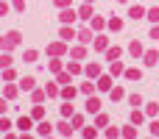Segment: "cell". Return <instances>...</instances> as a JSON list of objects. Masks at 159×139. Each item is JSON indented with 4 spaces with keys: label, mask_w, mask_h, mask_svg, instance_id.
I'll return each instance as SVG.
<instances>
[{
    "label": "cell",
    "mask_w": 159,
    "mask_h": 139,
    "mask_svg": "<svg viewBox=\"0 0 159 139\" xmlns=\"http://www.w3.org/2000/svg\"><path fill=\"white\" fill-rule=\"evenodd\" d=\"M129 53H131L134 59H137V56H143V45H140V42H131V45H129Z\"/></svg>",
    "instance_id": "obj_22"
},
{
    "label": "cell",
    "mask_w": 159,
    "mask_h": 139,
    "mask_svg": "<svg viewBox=\"0 0 159 139\" xmlns=\"http://www.w3.org/2000/svg\"><path fill=\"white\" fill-rule=\"evenodd\" d=\"M36 134H39V137H53V125H50L48 120H39V123H36Z\"/></svg>",
    "instance_id": "obj_4"
},
{
    "label": "cell",
    "mask_w": 159,
    "mask_h": 139,
    "mask_svg": "<svg viewBox=\"0 0 159 139\" xmlns=\"http://www.w3.org/2000/svg\"><path fill=\"white\" fill-rule=\"evenodd\" d=\"M106 59L109 61H117L120 59V47H106Z\"/></svg>",
    "instance_id": "obj_23"
},
{
    "label": "cell",
    "mask_w": 159,
    "mask_h": 139,
    "mask_svg": "<svg viewBox=\"0 0 159 139\" xmlns=\"http://www.w3.org/2000/svg\"><path fill=\"white\" fill-rule=\"evenodd\" d=\"M42 139H53V137H42Z\"/></svg>",
    "instance_id": "obj_53"
},
{
    "label": "cell",
    "mask_w": 159,
    "mask_h": 139,
    "mask_svg": "<svg viewBox=\"0 0 159 139\" xmlns=\"http://www.w3.org/2000/svg\"><path fill=\"white\" fill-rule=\"evenodd\" d=\"M6 98H8V100H11V98H17V86H11V84H8V86H6Z\"/></svg>",
    "instance_id": "obj_41"
},
{
    "label": "cell",
    "mask_w": 159,
    "mask_h": 139,
    "mask_svg": "<svg viewBox=\"0 0 159 139\" xmlns=\"http://www.w3.org/2000/svg\"><path fill=\"white\" fill-rule=\"evenodd\" d=\"M59 20H61V22H73V20H75V11H73V8H64V11L59 14Z\"/></svg>",
    "instance_id": "obj_20"
},
{
    "label": "cell",
    "mask_w": 159,
    "mask_h": 139,
    "mask_svg": "<svg viewBox=\"0 0 159 139\" xmlns=\"http://www.w3.org/2000/svg\"><path fill=\"white\" fill-rule=\"evenodd\" d=\"M78 14H81V20H89V14H92V6H89V3H87V6H81V11H78Z\"/></svg>",
    "instance_id": "obj_35"
},
{
    "label": "cell",
    "mask_w": 159,
    "mask_h": 139,
    "mask_svg": "<svg viewBox=\"0 0 159 139\" xmlns=\"http://www.w3.org/2000/svg\"><path fill=\"white\" fill-rule=\"evenodd\" d=\"M151 39H159V28H151Z\"/></svg>",
    "instance_id": "obj_49"
},
{
    "label": "cell",
    "mask_w": 159,
    "mask_h": 139,
    "mask_svg": "<svg viewBox=\"0 0 159 139\" xmlns=\"http://www.w3.org/2000/svg\"><path fill=\"white\" fill-rule=\"evenodd\" d=\"M109 98H112V100H123V98H126L123 86H112V89H109Z\"/></svg>",
    "instance_id": "obj_15"
},
{
    "label": "cell",
    "mask_w": 159,
    "mask_h": 139,
    "mask_svg": "<svg viewBox=\"0 0 159 139\" xmlns=\"http://www.w3.org/2000/svg\"><path fill=\"white\" fill-rule=\"evenodd\" d=\"M0 67H11V56H8V53L0 56Z\"/></svg>",
    "instance_id": "obj_42"
},
{
    "label": "cell",
    "mask_w": 159,
    "mask_h": 139,
    "mask_svg": "<svg viewBox=\"0 0 159 139\" xmlns=\"http://www.w3.org/2000/svg\"><path fill=\"white\" fill-rule=\"evenodd\" d=\"M129 106H134V109L145 106V103H143V95H129Z\"/></svg>",
    "instance_id": "obj_24"
},
{
    "label": "cell",
    "mask_w": 159,
    "mask_h": 139,
    "mask_svg": "<svg viewBox=\"0 0 159 139\" xmlns=\"http://www.w3.org/2000/svg\"><path fill=\"white\" fill-rule=\"evenodd\" d=\"M20 139H34V137H31V134H22V137H20Z\"/></svg>",
    "instance_id": "obj_52"
},
{
    "label": "cell",
    "mask_w": 159,
    "mask_h": 139,
    "mask_svg": "<svg viewBox=\"0 0 159 139\" xmlns=\"http://www.w3.org/2000/svg\"><path fill=\"white\" fill-rule=\"evenodd\" d=\"M145 64H148V67L159 64V53H157V50H148V53H145Z\"/></svg>",
    "instance_id": "obj_18"
},
{
    "label": "cell",
    "mask_w": 159,
    "mask_h": 139,
    "mask_svg": "<svg viewBox=\"0 0 159 139\" xmlns=\"http://www.w3.org/2000/svg\"><path fill=\"white\" fill-rule=\"evenodd\" d=\"M50 70H53V72H61V61H59V59H56V61H50Z\"/></svg>",
    "instance_id": "obj_46"
},
{
    "label": "cell",
    "mask_w": 159,
    "mask_h": 139,
    "mask_svg": "<svg viewBox=\"0 0 159 139\" xmlns=\"http://www.w3.org/2000/svg\"><path fill=\"white\" fill-rule=\"evenodd\" d=\"M148 134H151V137H157V139H159V120H157V117L151 120V125H148Z\"/></svg>",
    "instance_id": "obj_26"
},
{
    "label": "cell",
    "mask_w": 159,
    "mask_h": 139,
    "mask_svg": "<svg viewBox=\"0 0 159 139\" xmlns=\"http://www.w3.org/2000/svg\"><path fill=\"white\" fill-rule=\"evenodd\" d=\"M78 42H81V45H89V42H92V31L81 28V31H78Z\"/></svg>",
    "instance_id": "obj_13"
},
{
    "label": "cell",
    "mask_w": 159,
    "mask_h": 139,
    "mask_svg": "<svg viewBox=\"0 0 159 139\" xmlns=\"http://www.w3.org/2000/svg\"><path fill=\"white\" fill-rule=\"evenodd\" d=\"M106 139H120V128H106Z\"/></svg>",
    "instance_id": "obj_39"
},
{
    "label": "cell",
    "mask_w": 159,
    "mask_h": 139,
    "mask_svg": "<svg viewBox=\"0 0 159 139\" xmlns=\"http://www.w3.org/2000/svg\"><path fill=\"white\" fill-rule=\"evenodd\" d=\"M70 123H73V128H84V114H73Z\"/></svg>",
    "instance_id": "obj_32"
},
{
    "label": "cell",
    "mask_w": 159,
    "mask_h": 139,
    "mask_svg": "<svg viewBox=\"0 0 159 139\" xmlns=\"http://www.w3.org/2000/svg\"><path fill=\"white\" fill-rule=\"evenodd\" d=\"M120 137L123 139H137V125H134V123L123 125V128H120Z\"/></svg>",
    "instance_id": "obj_7"
},
{
    "label": "cell",
    "mask_w": 159,
    "mask_h": 139,
    "mask_svg": "<svg viewBox=\"0 0 159 139\" xmlns=\"http://www.w3.org/2000/svg\"><path fill=\"white\" fill-rule=\"evenodd\" d=\"M45 98H48V92H45V89H31V100H34V103H42Z\"/></svg>",
    "instance_id": "obj_16"
},
{
    "label": "cell",
    "mask_w": 159,
    "mask_h": 139,
    "mask_svg": "<svg viewBox=\"0 0 159 139\" xmlns=\"http://www.w3.org/2000/svg\"><path fill=\"white\" fill-rule=\"evenodd\" d=\"M84 72H87V78H101V67L98 64H87Z\"/></svg>",
    "instance_id": "obj_11"
},
{
    "label": "cell",
    "mask_w": 159,
    "mask_h": 139,
    "mask_svg": "<svg viewBox=\"0 0 159 139\" xmlns=\"http://www.w3.org/2000/svg\"><path fill=\"white\" fill-rule=\"evenodd\" d=\"M123 75H126L129 81H140V78H143V72H140V70H126Z\"/></svg>",
    "instance_id": "obj_29"
},
{
    "label": "cell",
    "mask_w": 159,
    "mask_h": 139,
    "mask_svg": "<svg viewBox=\"0 0 159 139\" xmlns=\"http://www.w3.org/2000/svg\"><path fill=\"white\" fill-rule=\"evenodd\" d=\"M34 86H36V78H31V75H28V78H22V81H20V89H25V92H31V89H34Z\"/></svg>",
    "instance_id": "obj_14"
},
{
    "label": "cell",
    "mask_w": 159,
    "mask_h": 139,
    "mask_svg": "<svg viewBox=\"0 0 159 139\" xmlns=\"http://www.w3.org/2000/svg\"><path fill=\"white\" fill-rule=\"evenodd\" d=\"M81 134H84V139H98V125H89V128H84Z\"/></svg>",
    "instance_id": "obj_21"
},
{
    "label": "cell",
    "mask_w": 159,
    "mask_h": 139,
    "mask_svg": "<svg viewBox=\"0 0 159 139\" xmlns=\"http://www.w3.org/2000/svg\"><path fill=\"white\" fill-rule=\"evenodd\" d=\"M75 95H78V89H75V86H70V84H67V86L59 92V98H61V100H73Z\"/></svg>",
    "instance_id": "obj_9"
},
{
    "label": "cell",
    "mask_w": 159,
    "mask_h": 139,
    "mask_svg": "<svg viewBox=\"0 0 159 139\" xmlns=\"http://www.w3.org/2000/svg\"><path fill=\"white\" fill-rule=\"evenodd\" d=\"M56 84H61V86H67L70 84V72L64 70V72H59V78H56Z\"/></svg>",
    "instance_id": "obj_34"
},
{
    "label": "cell",
    "mask_w": 159,
    "mask_h": 139,
    "mask_svg": "<svg viewBox=\"0 0 159 139\" xmlns=\"http://www.w3.org/2000/svg\"><path fill=\"white\" fill-rule=\"evenodd\" d=\"M34 123H36V120H34V117H31V114H28V117H25V114H22V117H20V120H17V128H20V131H22V134H28V131H31V128H34Z\"/></svg>",
    "instance_id": "obj_3"
},
{
    "label": "cell",
    "mask_w": 159,
    "mask_h": 139,
    "mask_svg": "<svg viewBox=\"0 0 159 139\" xmlns=\"http://www.w3.org/2000/svg\"><path fill=\"white\" fill-rule=\"evenodd\" d=\"M95 125H98V128H106V125H109V117L98 111V117H95Z\"/></svg>",
    "instance_id": "obj_33"
},
{
    "label": "cell",
    "mask_w": 159,
    "mask_h": 139,
    "mask_svg": "<svg viewBox=\"0 0 159 139\" xmlns=\"http://www.w3.org/2000/svg\"><path fill=\"white\" fill-rule=\"evenodd\" d=\"M31 117H34L36 123H39V120H45V106H39V103H36V106L31 109Z\"/></svg>",
    "instance_id": "obj_17"
},
{
    "label": "cell",
    "mask_w": 159,
    "mask_h": 139,
    "mask_svg": "<svg viewBox=\"0 0 159 139\" xmlns=\"http://www.w3.org/2000/svg\"><path fill=\"white\" fill-rule=\"evenodd\" d=\"M67 72H70V75H78V72H81V64L70 61V64H67Z\"/></svg>",
    "instance_id": "obj_38"
},
{
    "label": "cell",
    "mask_w": 159,
    "mask_h": 139,
    "mask_svg": "<svg viewBox=\"0 0 159 139\" xmlns=\"http://www.w3.org/2000/svg\"><path fill=\"white\" fill-rule=\"evenodd\" d=\"M6 11H8V6H6V3H3V0H0V17H3V14H6Z\"/></svg>",
    "instance_id": "obj_48"
},
{
    "label": "cell",
    "mask_w": 159,
    "mask_h": 139,
    "mask_svg": "<svg viewBox=\"0 0 159 139\" xmlns=\"http://www.w3.org/2000/svg\"><path fill=\"white\" fill-rule=\"evenodd\" d=\"M109 72H112V75H123L126 70H123V64H120V61H112V67H109Z\"/></svg>",
    "instance_id": "obj_28"
},
{
    "label": "cell",
    "mask_w": 159,
    "mask_h": 139,
    "mask_svg": "<svg viewBox=\"0 0 159 139\" xmlns=\"http://www.w3.org/2000/svg\"><path fill=\"white\" fill-rule=\"evenodd\" d=\"M61 50H64V45H50V53H53V56H59Z\"/></svg>",
    "instance_id": "obj_45"
},
{
    "label": "cell",
    "mask_w": 159,
    "mask_h": 139,
    "mask_svg": "<svg viewBox=\"0 0 159 139\" xmlns=\"http://www.w3.org/2000/svg\"><path fill=\"white\" fill-rule=\"evenodd\" d=\"M95 84H98V89H101V92H109V89H112V75H101Z\"/></svg>",
    "instance_id": "obj_8"
},
{
    "label": "cell",
    "mask_w": 159,
    "mask_h": 139,
    "mask_svg": "<svg viewBox=\"0 0 159 139\" xmlns=\"http://www.w3.org/2000/svg\"><path fill=\"white\" fill-rule=\"evenodd\" d=\"M129 123H134L137 128L145 123V111H140V109H131V114H129Z\"/></svg>",
    "instance_id": "obj_6"
},
{
    "label": "cell",
    "mask_w": 159,
    "mask_h": 139,
    "mask_svg": "<svg viewBox=\"0 0 159 139\" xmlns=\"http://www.w3.org/2000/svg\"><path fill=\"white\" fill-rule=\"evenodd\" d=\"M109 28H112V31H120V28H123V20L112 17V20H109Z\"/></svg>",
    "instance_id": "obj_36"
},
{
    "label": "cell",
    "mask_w": 159,
    "mask_h": 139,
    "mask_svg": "<svg viewBox=\"0 0 159 139\" xmlns=\"http://www.w3.org/2000/svg\"><path fill=\"white\" fill-rule=\"evenodd\" d=\"M87 3H95V0H87Z\"/></svg>",
    "instance_id": "obj_54"
},
{
    "label": "cell",
    "mask_w": 159,
    "mask_h": 139,
    "mask_svg": "<svg viewBox=\"0 0 159 139\" xmlns=\"http://www.w3.org/2000/svg\"><path fill=\"white\" fill-rule=\"evenodd\" d=\"M8 111V98H0V114Z\"/></svg>",
    "instance_id": "obj_44"
},
{
    "label": "cell",
    "mask_w": 159,
    "mask_h": 139,
    "mask_svg": "<svg viewBox=\"0 0 159 139\" xmlns=\"http://www.w3.org/2000/svg\"><path fill=\"white\" fill-rule=\"evenodd\" d=\"M157 114H159V103H145V117H151V120H154Z\"/></svg>",
    "instance_id": "obj_19"
},
{
    "label": "cell",
    "mask_w": 159,
    "mask_h": 139,
    "mask_svg": "<svg viewBox=\"0 0 159 139\" xmlns=\"http://www.w3.org/2000/svg\"><path fill=\"white\" fill-rule=\"evenodd\" d=\"M145 14H148V11H145L143 6H131V8H129V17H131V20H140V17H145Z\"/></svg>",
    "instance_id": "obj_10"
},
{
    "label": "cell",
    "mask_w": 159,
    "mask_h": 139,
    "mask_svg": "<svg viewBox=\"0 0 159 139\" xmlns=\"http://www.w3.org/2000/svg\"><path fill=\"white\" fill-rule=\"evenodd\" d=\"M14 8H20V11H22V8H25V0H14Z\"/></svg>",
    "instance_id": "obj_47"
},
{
    "label": "cell",
    "mask_w": 159,
    "mask_h": 139,
    "mask_svg": "<svg viewBox=\"0 0 159 139\" xmlns=\"http://www.w3.org/2000/svg\"><path fill=\"white\" fill-rule=\"evenodd\" d=\"M56 131H59V134H61V137H73V131H75V128H73V123H70V120H67V117H61V123H59V125H56Z\"/></svg>",
    "instance_id": "obj_2"
},
{
    "label": "cell",
    "mask_w": 159,
    "mask_h": 139,
    "mask_svg": "<svg viewBox=\"0 0 159 139\" xmlns=\"http://www.w3.org/2000/svg\"><path fill=\"white\" fill-rule=\"evenodd\" d=\"M67 3H70V0H56V6H61V8H67Z\"/></svg>",
    "instance_id": "obj_50"
},
{
    "label": "cell",
    "mask_w": 159,
    "mask_h": 139,
    "mask_svg": "<svg viewBox=\"0 0 159 139\" xmlns=\"http://www.w3.org/2000/svg\"><path fill=\"white\" fill-rule=\"evenodd\" d=\"M120 3H126V0H120Z\"/></svg>",
    "instance_id": "obj_56"
},
{
    "label": "cell",
    "mask_w": 159,
    "mask_h": 139,
    "mask_svg": "<svg viewBox=\"0 0 159 139\" xmlns=\"http://www.w3.org/2000/svg\"><path fill=\"white\" fill-rule=\"evenodd\" d=\"M0 131H3V134H8V131H11V120H8L6 114H0Z\"/></svg>",
    "instance_id": "obj_25"
},
{
    "label": "cell",
    "mask_w": 159,
    "mask_h": 139,
    "mask_svg": "<svg viewBox=\"0 0 159 139\" xmlns=\"http://www.w3.org/2000/svg\"><path fill=\"white\" fill-rule=\"evenodd\" d=\"M148 20L151 22H159V8H148Z\"/></svg>",
    "instance_id": "obj_40"
},
{
    "label": "cell",
    "mask_w": 159,
    "mask_h": 139,
    "mask_svg": "<svg viewBox=\"0 0 159 139\" xmlns=\"http://www.w3.org/2000/svg\"><path fill=\"white\" fill-rule=\"evenodd\" d=\"M6 139H17V137H14V134H11V131H8V134H6Z\"/></svg>",
    "instance_id": "obj_51"
},
{
    "label": "cell",
    "mask_w": 159,
    "mask_h": 139,
    "mask_svg": "<svg viewBox=\"0 0 159 139\" xmlns=\"http://www.w3.org/2000/svg\"><path fill=\"white\" fill-rule=\"evenodd\" d=\"M45 92H48V98H59V92H61V89H59L56 84H48V86H45Z\"/></svg>",
    "instance_id": "obj_31"
},
{
    "label": "cell",
    "mask_w": 159,
    "mask_h": 139,
    "mask_svg": "<svg viewBox=\"0 0 159 139\" xmlns=\"http://www.w3.org/2000/svg\"><path fill=\"white\" fill-rule=\"evenodd\" d=\"M95 47H98V50H106V47H109V45H106V36H95Z\"/></svg>",
    "instance_id": "obj_37"
},
{
    "label": "cell",
    "mask_w": 159,
    "mask_h": 139,
    "mask_svg": "<svg viewBox=\"0 0 159 139\" xmlns=\"http://www.w3.org/2000/svg\"><path fill=\"white\" fill-rule=\"evenodd\" d=\"M95 89H98V84H92V81H89V84H81V92H84L87 98H89V95H92Z\"/></svg>",
    "instance_id": "obj_30"
},
{
    "label": "cell",
    "mask_w": 159,
    "mask_h": 139,
    "mask_svg": "<svg viewBox=\"0 0 159 139\" xmlns=\"http://www.w3.org/2000/svg\"><path fill=\"white\" fill-rule=\"evenodd\" d=\"M75 36H78V33H75L73 28H61V39H64V42H70V39H75Z\"/></svg>",
    "instance_id": "obj_27"
},
{
    "label": "cell",
    "mask_w": 159,
    "mask_h": 139,
    "mask_svg": "<svg viewBox=\"0 0 159 139\" xmlns=\"http://www.w3.org/2000/svg\"><path fill=\"white\" fill-rule=\"evenodd\" d=\"M17 42H20V31H8L6 36H0V47L3 50H11Z\"/></svg>",
    "instance_id": "obj_1"
},
{
    "label": "cell",
    "mask_w": 159,
    "mask_h": 139,
    "mask_svg": "<svg viewBox=\"0 0 159 139\" xmlns=\"http://www.w3.org/2000/svg\"><path fill=\"white\" fill-rule=\"evenodd\" d=\"M73 114H75V109H73V100H64V103H61V117H67V120H70Z\"/></svg>",
    "instance_id": "obj_12"
},
{
    "label": "cell",
    "mask_w": 159,
    "mask_h": 139,
    "mask_svg": "<svg viewBox=\"0 0 159 139\" xmlns=\"http://www.w3.org/2000/svg\"><path fill=\"white\" fill-rule=\"evenodd\" d=\"M84 106H87V114H98V111H101V100H98V98H92V95L87 98V103H84Z\"/></svg>",
    "instance_id": "obj_5"
},
{
    "label": "cell",
    "mask_w": 159,
    "mask_h": 139,
    "mask_svg": "<svg viewBox=\"0 0 159 139\" xmlns=\"http://www.w3.org/2000/svg\"><path fill=\"white\" fill-rule=\"evenodd\" d=\"M70 56H73V59H84V47H73Z\"/></svg>",
    "instance_id": "obj_43"
},
{
    "label": "cell",
    "mask_w": 159,
    "mask_h": 139,
    "mask_svg": "<svg viewBox=\"0 0 159 139\" xmlns=\"http://www.w3.org/2000/svg\"><path fill=\"white\" fill-rule=\"evenodd\" d=\"M148 139H157V137H148Z\"/></svg>",
    "instance_id": "obj_55"
}]
</instances>
